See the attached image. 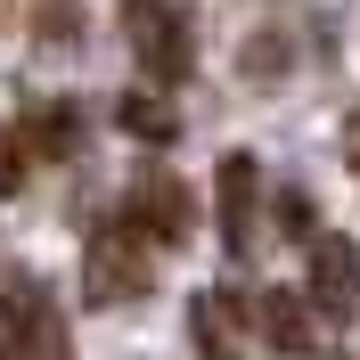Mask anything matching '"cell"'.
I'll return each instance as SVG.
<instances>
[{
  "label": "cell",
  "mask_w": 360,
  "mask_h": 360,
  "mask_svg": "<svg viewBox=\"0 0 360 360\" xmlns=\"http://www.w3.org/2000/svg\"><path fill=\"white\" fill-rule=\"evenodd\" d=\"M148 278H156V238H148L131 213H115V221L90 229V246H82V287H90V303H131Z\"/></svg>",
  "instance_id": "6da1fadb"
},
{
  "label": "cell",
  "mask_w": 360,
  "mask_h": 360,
  "mask_svg": "<svg viewBox=\"0 0 360 360\" xmlns=\"http://www.w3.org/2000/svg\"><path fill=\"white\" fill-rule=\"evenodd\" d=\"M213 221H221V246H229V254H254V246H262V164H254L246 148H229V156H221Z\"/></svg>",
  "instance_id": "7a4b0ae2"
},
{
  "label": "cell",
  "mask_w": 360,
  "mask_h": 360,
  "mask_svg": "<svg viewBox=\"0 0 360 360\" xmlns=\"http://www.w3.org/2000/svg\"><path fill=\"white\" fill-rule=\"evenodd\" d=\"M131 49H139V66L156 74V82H188V66H197V25L180 17V8H139L131 17Z\"/></svg>",
  "instance_id": "3957f363"
},
{
  "label": "cell",
  "mask_w": 360,
  "mask_h": 360,
  "mask_svg": "<svg viewBox=\"0 0 360 360\" xmlns=\"http://www.w3.org/2000/svg\"><path fill=\"white\" fill-rule=\"evenodd\" d=\"M0 319L25 336V360H74L66 352V319H58V303H49L41 278H17V287L0 295Z\"/></svg>",
  "instance_id": "277c9868"
},
{
  "label": "cell",
  "mask_w": 360,
  "mask_h": 360,
  "mask_svg": "<svg viewBox=\"0 0 360 360\" xmlns=\"http://www.w3.org/2000/svg\"><path fill=\"white\" fill-rule=\"evenodd\" d=\"M148 238H164V246H180L188 229H197V197L180 188V172H139L131 180V205H123Z\"/></svg>",
  "instance_id": "5b68a950"
},
{
  "label": "cell",
  "mask_w": 360,
  "mask_h": 360,
  "mask_svg": "<svg viewBox=\"0 0 360 360\" xmlns=\"http://www.w3.org/2000/svg\"><path fill=\"white\" fill-rule=\"evenodd\" d=\"M229 303H238V311L262 328V344H270V352H295V360L311 352V311H303V295L262 287V295H229Z\"/></svg>",
  "instance_id": "8992f818"
},
{
  "label": "cell",
  "mask_w": 360,
  "mask_h": 360,
  "mask_svg": "<svg viewBox=\"0 0 360 360\" xmlns=\"http://www.w3.org/2000/svg\"><path fill=\"white\" fill-rule=\"evenodd\" d=\"M311 295L328 311H352L360 303V246L352 238H319L311 246Z\"/></svg>",
  "instance_id": "52a82bcc"
},
{
  "label": "cell",
  "mask_w": 360,
  "mask_h": 360,
  "mask_svg": "<svg viewBox=\"0 0 360 360\" xmlns=\"http://www.w3.org/2000/svg\"><path fill=\"white\" fill-rule=\"evenodd\" d=\"M74 139H82V115H74V107L25 115V148H33V156H74Z\"/></svg>",
  "instance_id": "ba28073f"
},
{
  "label": "cell",
  "mask_w": 360,
  "mask_h": 360,
  "mask_svg": "<svg viewBox=\"0 0 360 360\" xmlns=\"http://www.w3.org/2000/svg\"><path fill=\"white\" fill-rule=\"evenodd\" d=\"M123 131H131V139H156V148H172V139H180V115H172V98L131 90V98H123Z\"/></svg>",
  "instance_id": "9c48e42d"
},
{
  "label": "cell",
  "mask_w": 360,
  "mask_h": 360,
  "mask_svg": "<svg viewBox=\"0 0 360 360\" xmlns=\"http://www.w3.org/2000/svg\"><path fill=\"white\" fill-rule=\"evenodd\" d=\"M25 164H33L25 123H0V197H17V188H25Z\"/></svg>",
  "instance_id": "30bf717a"
},
{
  "label": "cell",
  "mask_w": 360,
  "mask_h": 360,
  "mask_svg": "<svg viewBox=\"0 0 360 360\" xmlns=\"http://www.w3.org/2000/svg\"><path fill=\"white\" fill-rule=\"evenodd\" d=\"M278 229H287V238H311V197H303V188L278 197Z\"/></svg>",
  "instance_id": "8fae6325"
},
{
  "label": "cell",
  "mask_w": 360,
  "mask_h": 360,
  "mask_svg": "<svg viewBox=\"0 0 360 360\" xmlns=\"http://www.w3.org/2000/svg\"><path fill=\"white\" fill-rule=\"evenodd\" d=\"M197 352H205V360H238L221 336H213V303H197Z\"/></svg>",
  "instance_id": "7c38bea8"
},
{
  "label": "cell",
  "mask_w": 360,
  "mask_h": 360,
  "mask_svg": "<svg viewBox=\"0 0 360 360\" xmlns=\"http://www.w3.org/2000/svg\"><path fill=\"white\" fill-rule=\"evenodd\" d=\"M0 360H25V336L8 328V319H0Z\"/></svg>",
  "instance_id": "4fadbf2b"
},
{
  "label": "cell",
  "mask_w": 360,
  "mask_h": 360,
  "mask_svg": "<svg viewBox=\"0 0 360 360\" xmlns=\"http://www.w3.org/2000/svg\"><path fill=\"white\" fill-rule=\"evenodd\" d=\"M344 156H352V172H360V107H352V123H344Z\"/></svg>",
  "instance_id": "5bb4252c"
},
{
  "label": "cell",
  "mask_w": 360,
  "mask_h": 360,
  "mask_svg": "<svg viewBox=\"0 0 360 360\" xmlns=\"http://www.w3.org/2000/svg\"><path fill=\"white\" fill-rule=\"evenodd\" d=\"M139 8H148V0H123V17H139Z\"/></svg>",
  "instance_id": "9a60e30c"
},
{
  "label": "cell",
  "mask_w": 360,
  "mask_h": 360,
  "mask_svg": "<svg viewBox=\"0 0 360 360\" xmlns=\"http://www.w3.org/2000/svg\"><path fill=\"white\" fill-rule=\"evenodd\" d=\"M303 360H311V352H303Z\"/></svg>",
  "instance_id": "2e32d148"
}]
</instances>
